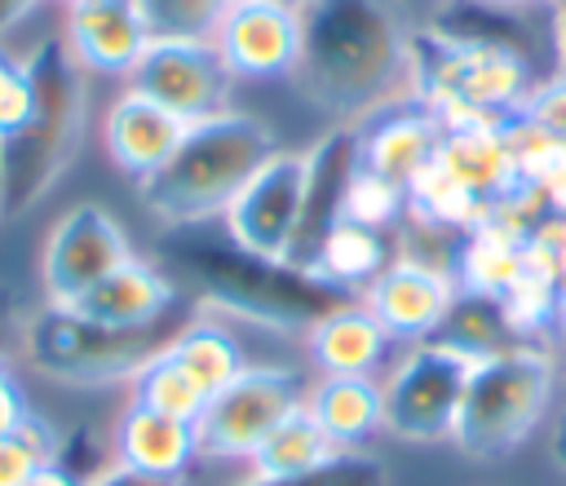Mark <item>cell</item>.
Segmentation results:
<instances>
[{
  "label": "cell",
  "mask_w": 566,
  "mask_h": 486,
  "mask_svg": "<svg viewBox=\"0 0 566 486\" xmlns=\"http://www.w3.org/2000/svg\"><path fill=\"white\" fill-rule=\"evenodd\" d=\"M296 93L336 124L411 93V27L394 0H314L301 9Z\"/></svg>",
  "instance_id": "cell-1"
},
{
  "label": "cell",
  "mask_w": 566,
  "mask_h": 486,
  "mask_svg": "<svg viewBox=\"0 0 566 486\" xmlns=\"http://www.w3.org/2000/svg\"><path fill=\"white\" fill-rule=\"evenodd\" d=\"M159 265L177 287H190L199 305L274 327V331H314L327 314L354 305L358 296L327 283L323 274L265 256L230 234H199V225L168 230L159 243Z\"/></svg>",
  "instance_id": "cell-2"
},
{
  "label": "cell",
  "mask_w": 566,
  "mask_h": 486,
  "mask_svg": "<svg viewBox=\"0 0 566 486\" xmlns=\"http://www.w3.org/2000/svg\"><path fill=\"white\" fill-rule=\"evenodd\" d=\"M274 150L279 141L265 119L248 110H221L190 124L172 159L155 177L137 181V194L168 230L208 225L212 216H226V208Z\"/></svg>",
  "instance_id": "cell-3"
},
{
  "label": "cell",
  "mask_w": 566,
  "mask_h": 486,
  "mask_svg": "<svg viewBox=\"0 0 566 486\" xmlns=\"http://www.w3.org/2000/svg\"><path fill=\"white\" fill-rule=\"evenodd\" d=\"M31 110L0 141V216L31 212L71 168L84 137V66L71 57L62 35H44L27 53Z\"/></svg>",
  "instance_id": "cell-4"
},
{
  "label": "cell",
  "mask_w": 566,
  "mask_h": 486,
  "mask_svg": "<svg viewBox=\"0 0 566 486\" xmlns=\"http://www.w3.org/2000/svg\"><path fill=\"white\" fill-rule=\"evenodd\" d=\"M535 88V62L491 40L411 27V93L442 119H509Z\"/></svg>",
  "instance_id": "cell-5"
},
{
  "label": "cell",
  "mask_w": 566,
  "mask_h": 486,
  "mask_svg": "<svg viewBox=\"0 0 566 486\" xmlns=\"http://www.w3.org/2000/svg\"><path fill=\"white\" fill-rule=\"evenodd\" d=\"M186 318H177V309L150 327H106L93 323L66 305H49L27 314L22 323V358L71 389H102V384H119L133 380L155 353H164V345L181 331Z\"/></svg>",
  "instance_id": "cell-6"
},
{
  "label": "cell",
  "mask_w": 566,
  "mask_h": 486,
  "mask_svg": "<svg viewBox=\"0 0 566 486\" xmlns=\"http://www.w3.org/2000/svg\"><path fill=\"white\" fill-rule=\"evenodd\" d=\"M553 376H557L553 353L539 340H526L495 358L473 362L451 442L469 459L513 455L531 437V429L544 420L553 398Z\"/></svg>",
  "instance_id": "cell-7"
},
{
  "label": "cell",
  "mask_w": 566,
  "mask_h": 486,
  "mask_svg": "<svg viewBox=\"0 0 566 486\" xmlns=\"http://www.w3.org/2000/svg\"><path fill=\"white\" fill-rule=\"evenodd\" d=\"M305 376L292 367H243L226 389H217L195 420L199 455L208 459H252L256 446L274 433L279 420H287L296 406H305Z\"/></svg>",
  "instance_id": "cell-8"
},
{
  "label": "cell",
  "mask_w": 566,
  "mask_h": 486,
  "mask_svg": "<svg viewBox=\"0 0 566 486\" xmlns=\"http://www.w3.org/2000/svg\"><path fill=\"white\" fill-rule=\"evenodd\" d=\"M473 376V358L442 340H416L407 358L389 371L385 429L407 442H442L455 433V415Z\"/></svg>",
  "instance_id": "cell-9"
},
{
  "label": "cell",
  "mask_w": 566,
  "mask_h": 486,
  "mask_svg": "<svg viewBox=\"0 0 566 486\" xmlns=\"http://www.w3.org/2000/svg\"><path fill=\"white\" fill-rule=\"evenodd\" d=\"M230 84L221 53L212 40H150L137 66L128 71V88L172 110L181 124H199L208 115L230 110Z\"/></svg>",
  "instance_id": "cell-10"
},
{
  "label": "cell",
  "mask_w": 566,
  "mask_h": 486,
  "mask_svg": "<svg viewBox=\"0 0 566 486\" xmlns=\"http://www.w3.org/2000/svg\"><path fill=\"white\" fill-rule=\"evenodd\" d=\"M133 256L124 225L102 203H75L57 216V225L44 239L40 256V283L49 305L80 300L97 278H106L115 265Z\"/></svg>",
  "instance_id": "cell-11"
},
{
  "label": "cell",
  "mask_w": 566,
  "mask_h": 486,
  "mask_svg": "<svg viewBox=\"0 0 566 486\" xmlns=\"http://www.w3.org/2000/svg\"><path fill=\"white\" fill-rule=\"evenodd\" d=\"M212 44L234 80H292L301 57V9L274 0H230Z\"/></svg>",
  "instance_id": "cell-12"
},
{
  "label": "cell",
  "mask_w": 566,
  "mask_h": 486,
  "mask_svg": "<svg viewBox=\"0 0 566 486\" xmlns=\"http://www.w3.org/2000/svg\"><path fill=\"white\" fill-rule=\"evenodd\" d=\"M301 194H305V155L274 150L256 177L239 190V199L226 208V234L252 252L287 256L296 221H301Z\"/></svg>",
  "instance_id": "cell-13"
},
{
  "label": "cell",
  "mask_w": 566,
  "mask_h": 486,
  "mask_svg": "<svg viewBox=\"0 0 566 486\" xmlns=\"http://www.w3.org/2000/svg\"><path fill=\"white\" fill-rule=\"evenodd\" d=\"M460 283L447 265L416 261V256H394L385 274L363 292V305L376 314V323L389 331V340H433Z\"/></svg>",
  "instance_id": "cell-14"
},
{
  "label": "cell",
  "mask_w": 566,
  "mask_h": 486,
  "mask_svg": "<svg viewBox=\"0 0 566 486\" xmlns=\"http://www.w3.org/2000/svg\"><path fill=\"white\" fill-rule=\"evenodd\" d=\"M358 172H363V155H358L354 124H336L305 150V194H301V221H296L287 261L310 270L323 234L345 216V199Z\"/></svg>",
  "instance_id": "cell-15"
},
{
  "label": "cell",
  "mask_w": 566,
  "mask_h": 486,
  "mask_svg": "<svg viewBox=\"0 0 566 486\" xmlns=\"http://www.w3.org/2000/svg\"><path fill=\"white\" fill-rule=\"evenodd\" d=\"M358 128V155H363V172H376L394 186H411L433 159H438V146H442V119L416 97H398L380 110H371Z\"/></svg>",
  "instance_id": "cell-16"
},
{
  "label": "cell",
  "mask_w": 566,
  "mask_h": 486,
  "mask_svg": "<svg viewBox=\"0 0 566 486\" xmlns=\"http://www.w3.org/2000/svg\"><path fill=\"white\" fill-rule=\"evenodd\" d=\"M62 40L84 71L128 80V71L150 44V31L137 13V0H80L66 13Z\"/></svg>",
  "instance_id": "cell-17"
},
{
  "label": "cell",
  "mask_w": 566,
  "mask_h": 486,
  "mask_svg": "<svg viewBox=\"0 0 566 486\" xmlns=\"http://www.w3.org/2000/svg\"><path fill=\"white\" fill-rule=\"evenodd\" d=\"M186 128H190V124H181V119H177L172 110H164L159 102H150V97L124 88V93L111 102L106 119H102V146H106V155H111V163H115L119 172L146 181V177H155V172L172 159V150L181 146Z\"/></svg>",
  "instance_id": "cell-18"
},
{
  "label": "cell",
  "mask_w": 566,
  "mask_h": 486,
  "mask_svg": "<svg viewBox=\"0 0 566 486\" xmlns=\"http://www.w3.org/2000/svg\"><path fill=\"white\" fill-rule=\"evenodd\" d=\"M177 296H181V287L168 278V270L159 261L128 256L66 309H75L93 323H106V327H150L177 309Z\"/></svg>",
  "instance_id": "cell-19"
},
{
  "label": "cell",
  "mask_w": 566,
  "mask_h": 486,
  "mask_svg": "<svg viewBox=\"0 0 566 486\" xmlns=\"http://www.w3.org/2000/svg\"><path fill=\"white\" fill-rule=\"evenodd\" d=\"M438 163L460 177L486 208L522 194L517 172H513V155H509V137L500 119H464V124H447L442 128V146H438Z\"/></svg>",
  "instance_id": "cell-20"
},
{
  "label": "cell",
  "mask_w": 566,
  "mask_h": 486,
  "mask_svg": "<svg viewBox=\"0 0 566 486\" xmlns=\"http://www.w3.org/2000/svg\"><path fill=\"white\" fill-rule=\"evenodd\" d=\"M115 455L124 468L146 473V477H168L181 482V473L199 459V433L195 420L159 415L150 406L128 402V411L115 424Z\"/></svg>",
  "instance_id": "cell-21"
},
{
  "label": "cell",
  "mask_w": 566,
  "mask_h": 486,
  "mask_svg": "<svg viewBox=\"0 0 566 486\" xmlns=\"http://www.w3.org/2000/svg\"><path fill=\"white\" fill-rule=\"evenodd\" d=\"M305 406L340 451H354L385 429V389L376 376H318Z\"/></svg>",
  "instance_id": "cell-22"
},
{
  "label": "cell",
  "mask_w": 566,
  "mask_h": 486,
  "mask_svg": "<svg viewBox=\"0 0 566 486\" xmlns=\"http://www.w3.org/2000/svg\"><path fill=\"white\" fill-rule=\"evenodd\" d=\"M389 353V331L363 305V296L336 314H327L310 331V358L323 376H376Z\"/></svg>",
  "instance_id": "cell-23"
},
{
  "label": "cell",
  "mask_w": 566,
  "mask_h": 486,
  "mask_svg": "<svg viewBox=\"0 0 566 486\" xmlns=\"http://www.w3.org/2000/svg\"><path fill=\"white\" fill-rule=\"evenodd\" d=\"M394 256H398V252L389 247V234H385V230H371V225H358V221L340 216V221L323 234V243H318L310 270L323 274L327 283H336V287L363 296V292L385 274V265H389Z\"/></svg>",
  "instance_id": "cell-24"
},
{
  "label": "cell",
  "mask_w": 566,
  "mask_h": 486,
  "mask_svg": "<svg viewBox=\"0 0 566 486\" xmlns=\"http://www.w3.org/2000/svg\"><path fill=\"white\" fill-rule=\"evenodd\" d=\"M433 340L460 349V353L473 358V362L495 358V353H504V349H513V345H526L522 331L513 327V318H509V309H504L500 296L464 292V287L455 292V300H451V309H447V318H442V327H438Z\"/></svg>",
  "instance_id": "cell-25"
},
{
  "label": "cell",
  "mask_w": 566,
  "mask_h": 486,
  "mask_svg": "<svg viewBox=\"0 0 566 486\" xmlns=\"http://www.w3.org/2000/svg\"><path fill=\"white\" fill-rule=\"evenodd\" d=\"M177 367H186L195 376V384L212 398L217 389H226L234 376H243V345L234 340V331L217 318H186L181 331L168 340L164 349Z\"/></svg>",
  "instance_id": "cell-26"
},
{
  "label": "cell",
  "mask_w": 566,
  "mask_h": 486,
  "mask_svg": "<svg viewBox=\"0 0 566 486\" xmlns=\"http://www.w3.org/2000/svg\"><path fill=\"white\" fill-rule=\"evenodd\" d=\"M491 208L460 181L451 177L438 159L407 186V221H420V225H433L442 234H455L464 239Z\"/></svg>",
  "instance_id": "cell-27"
},
{
  "label": "cell",
  "mask_w": 566,
  "mask_h": 486,
  "mask_svg": "<svg viewBox=\"0 0 566 486\" xmlns=\"http://www.w3.org/2000/svg\"><path fill=\"white\" fill-rule=\"evenodd\" d=\"M340 446L323 433V424L310 415V406H296L287 420L274 424V433L256 446L252 464H256V477H287V473H305V468H318L323 459H332Z\"/></svg>",
  "instance_id": "cell-28"
},
{
  "label": "cell",
  "mask_w": 566,
  "mask_h": 486,
  "mask_svg": "<svg viewBox=\"0 0 566 486\" xmlns=\"http://www.w3.org/2000/svg\"><path fill=\"white\" fill-rule=\"evenodd\" d=\"M168 349V345H164ZM133 402L150 406L159 415H177V420H199L208 406V393L195 384V376L186 367H177L168 353H155L133 380Z\"/></svg>",
  "instance_id": "cell-29"
},
{
  "label": "cell",
  "mask_w": 566,
  "mask_h": 486,
  "mask_svg": "<svg viewBox=\"0 0 566 486\" xmlns=\"http://www.w3.org/2000/svg\"><path fill=\"white\" fill-rule=\"evenodd\" d=\"M504 124V137H509V155H513V172H517V186L526 194H535L539 186H548L562 168H566V141L557 133H548L544 124H535L531 115H509L500 119Z\"/></svg>",
  "instance_id": "cell-30"
},
{
  "label": "cell",
  "mask_w": 566,
  "mask_h": 486,
  "mask_svg": "<svg viewBox=\"0 0 566 486\" xmlns=\"http://www.w3.org/2000/svg\"><path fill=\"white\" fill-rule=\"evenodd\" d=\"M230 0H137L150 40H212Z\"/></svg>",
  "instance_id": "cell-31"
},
{
  "label": "cell",
  "mask_w": 566,
  "mask_h": 486,
  "mask_svg": "<svg viewBox=\"0 0 566 486\" xmlns=\"http://www.w3.org/2000/svg\"><path fill=\"white\" fill-rule=\"evenodd\" d=\"M57 455V433L31 411L18 429L0 433V486H22Z\"/></svg>",
  "instance_id": "cell-32"
},
{
  "label": "cell",
  "mask_w": 566,
  "mask_h": 486,
  "mask_svg": "<svg viewBox=\"0 0 566 486\" xmlns=\"http://www.w3.org/2000/svg\"><path fill=\"white\" fill-rule=\"evenodd\" d=\"M389 473L380 459L363 455V451H336L332 459H323L318 468L305 473H287V477H248L239 486H385Z\"/></svg>",
  "instance_id": "cell-33"
},
{
  "label": "cell",
  "mask_w": 566,
  "mask_h": 486,
  "mask_svg": "<svg viewBox=\"0 0 566 486\" xmlns=\"http://www.w3.org/2000/svg\"><path fill=\"white\" fill-rule=\"evenodd\" d=\"M345 216L389 234L407 216V190L385 181V177H376V172H358L354 186H349V199H345Z\"/></svg>",
  "instance_id": "cell-34"
},
{
  "label": "cell",
  "mask_w": 566,
  "mask_h": 486,
  "mask_svg": "<svg viewBox=\"0 0 566 486\" xmlns=\"http://www.w3.org/2000/svg\"><path fill=\"white\" fill-rule=\"evenodd\" d=\"M31 110V75H27V57H13L0 49V141L27 119Z\"/></svg>",
  "instance_id": "cell-35"
},
{
  "label": "cell",
  "mask_w": 566,
  "mask_h": 486,
  "mask_svg": "<svg viewBox=\"0 0 566 486\" xmlns=\"http://www.w3.org/2000/svg\"><path fill=\"white\" fill-rule=\"evenodd\" d=\"M522 115H531L535 124H544L548 133H557L566 141V71H553V75L535 80Z\"/></svg>",
  "instance_id": "cell-36"
},
{
  "label": "cell",
  "mask_w": 566,
  "mask_h": 486,
  "mask_svg": "<svg viewBox=\"0 0 566 486\" xmlns=\"http://www.w3.org/2000/svg\"><path fill=\"white\" fill-rule=\"evenodd\" d=\"M27 415H31V406H27V398H22V389L9 371V358H0V433L18 429Z\"/></svg>",
  "instance_id": "cell-37"
},
{
  "label": "cell",
  "mask_w": 566,
  "mask_h": 486,
  "mask_svg": "<svg viewBox=\"0 0 566 486\" xmlns=\"http://www.w3.org/2000/svg\"><path fill=\"white\" fill-rule=\"evenodd\" d=\"M22 323H27V314L18 309L13 292L0 287V358H13L22 349Z\"/></svg>",
  "instance_id": "cell-38"
},
{
  "label": "cell",
  "mask_w": 566,
  "mask_h": 486,
  "mask_svg": "<svg viewBox=\"0 0 566 486\" xmlns=\"http://www.w3.org/2000/svg\"><path fill=\"white\" fill-rule=\"evenodd\" d=\"M88 486H181V482H168V477H146V473H133V468H124V464H111V468H102Z\"/></svg>",
  "instance_id": "cell-39"
},
{
  "label": "cell",
  "mask_w": 566,
  "mask_h": 486,
  "mask_svg": "<svg viewBox=\"0 0 566 486\" xmlns=\"http://www.w3.org/2000/svg\"><path fill=\"white\" fill-rule=\"evenodd\" d=\"M22 486H88V482H84V477H80V473H75L66 459H57V455H53V459H49V464H44L35 477H27Z\"/></svg>",
  "instance_id": "cell-40"
},
{
  "label": "cell",
  "mask_w": 566,
  "mask_h": 486,
  "mask_svg": "<svg viewBox=\"0 0 566 486\" xmlns=\"http://www.w3.org/2000/svg\"><path fill=\"white\" fill-rule=\"evenodd\" d=\"M553 57H557V71H566V0L553 4Z\"/></svg>",
  "instance_id": "cell-41"
},
{
  "label": "cell",
  "mask_w": 566,
  "mask_h": 486,
  "mask_svg": "<svg viewBox=\"0 0 566 486\" xmlns=\"http://www.w3.org/2000/svg\"><path fill=\"white\" fill-rule=\"evenodd\" d=\"M31 9H35V0H0V35L13 31Z\"/></svg>",
  "instance_id": "cell-42"
},
{
  "label": "cell",
  "mask_w": 566,
  "mask_h": 486,
  "mask_svg": "<svg viewBox=\"0 0 566 486\" xmlns=\"http://www.w3.org/2000/svg\"><path fill=\"white\" fill-rule=\"evenodd\" d=\"M553 327L566 336V283H562V292H557V309H553Z\"/></svg>",
  "instance_id": "cell-43"
},
{
  "label": "cell",
  "mask_w": 566,
  "mask_h": 486,
  "mask_svg": "<svg viewBox=\"0 0 566 486\" xmlns=\"http://www.w3.org/2000/svg\"><path fill=\"white\" fill-rule=\"evenodd\" d=\"M553 451H557V464L566 468V420L557 424V437H553Z\"/></svg>",
  "instance_id": "cell-44"
},
{
  "label": "cell",
  "mask_w": 566,
  "mask_h": 486,
  "mask_svg": "<svg viewBox=\"0 0 566 486\" xmlns=\"http://www.w3.org/2000/svg\"><path fill=\"white\" fill-rule=\"evenodd\" d=\"M482 4H531V9H548L557 0H482Z\"/></svg>",
  "instance_id": "cell-45"
},
{
  "label": "cell",
  "mask_w": 566,
  "mask_h": 486,
  "mask_svg": "<svg viewBox=\"0 0 566 486\" xmlns=\"http://www.w3.org/2000/svg\"><path fill=\"white\" fill-rule=\"evenodd\" d=\"M274 4H287V9H310L314 0H274Z\"/></svg>",
  "instance_id": "cell-46"
},
{
  "label": "cell",
  "mask_w": 566,
  "mask_h": 486,
  "mask_svg": "<svg viewBox=\"0 0 566 486\" xmlns=\"http://www.w3.org/2000/svg\"><path fill=\"white\" fill-rule=\"evenodd\" d=\"M557 256H562V283H566V239H562V247H557Z\"/></svg>",
  "instance_id": "cell-47"
},
{
  "label": "cell",
  "mask_w": 566,
  "mask_h": 486,
  "mask_svg": "<svg viewBox=\"0 0 566 486\" xmlns=\"http://www.w3.org/2000/svg\"><path fill=\"white\" fill-rule=\"evenodd\" d=\"M66 4H80V0H66Z\"/></svg>",
  "instance_id": "cell-48"
}]
</instances>
